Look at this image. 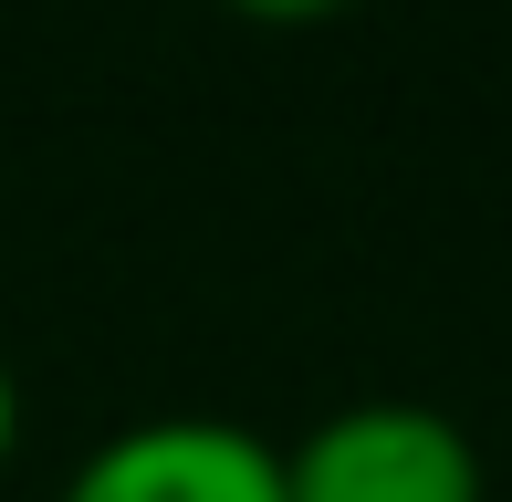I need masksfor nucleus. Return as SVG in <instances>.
<instances>
[{"instance_id":"obj_3","label":"nucleus","mask_w":512,"mask_h":502,"mask_svg":"<svg viewBox=\"0 0 512 502\" xmlns=\"http://www.w3.org/2000/svg\"><path fill=\"white\" fill-rule=\"evenodd\" d=\"M230 11H241V21H283V32H293V21H335L345 0H230Z\"/></svg>"},{"instance_id":"obj_1","label":"nucleus","mask_w":512,"mask_h":502,"mask_svg":"<svg viewBox=\"0 0 512 502\" xmlns=\"http://www.w3.org/2000/svg\"><path fill=\"white\" fill-rule=\"evenodd\" d=\"M283 502H481V450L418 398H366L283 450Z\"/></svg>"},{"instance_id":"obj_4","label":"nucleus","mask_w":512,"mask_h":502,"mask_svg":"<svg viewBox=\"0 0 512 502\" xmlns=\"http://www.w3.org/2000/svg\"><path fill=\"white\" fill-rule=\"evenodd\" d=\"M11 440H21V387H11V367H0V461H11Z\"/></svg>"},{"instance_id":"obj_2","label":"nucleus","mask_w":512,"mask_h":502,"mask_svg":"<svg viewBox=\"0 0 512 502\" xmlns=\"http://www.w3.org/2000/svg\"><path fill=\"white\" fill-rule=\"evenodd\" d=\"M63 502H283V450L241 419H136L63 482Z\"/></svg>"}]
</instances>
